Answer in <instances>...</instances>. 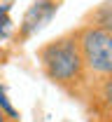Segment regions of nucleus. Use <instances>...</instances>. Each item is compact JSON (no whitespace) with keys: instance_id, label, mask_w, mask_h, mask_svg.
Listing matches in <instances>:
<instances>
[{"instance_id":"f257e3e1","label":"nucleus","mask_w":112,"mask_h":122,"mask_svg":"<svg viewBox=\"0 0 112 122\" xmlns=\"http://www.w3.org/2000/svg\"><path fill=\"white\" fill-rule=\"evenodd\" d=\"M35 56H37V63H40L45 77L56 89L68 94L70 99L84 101L91 77L86 73L75 30H68L63 35L45 42L42 47H37Z\"/></svg>"},{"instance_id":"f03ea898","label":"nucleus","mask_w":112,"mask_h":122,"mask_svg":"<svg viewBox=\"0 0 112 122\" xmlns=\"http://www.w3.org/2000/svg\"><path fill=\"white\" fill-rule=\"evenodd\" d=\"M75 35H77V45H80L89 77L98 80V77L110 75L112 73V30L82 24L75 28Z\"/></svg>"},{"instance_id":"7ed1b4c3","label":"nucleus","mask_w":112,"mask_h":122,"mask_svg":"<svg viewBox=\"0 0 112 122\" xmlns=\"http://www.w3.org/2000/svg\"><path fill=\"white\" fill-rule=\"evenodd\" d=\"M82 103L86 106L89 115L96 122L112 120V73L98 80H91Z\"/></svg>"},{"instance_id":"20e7f679","label":"nucleus","mask_w":112,"mask_h":122,"mask_svg":"<svg viewBox=\"0 0 112 122\" xmlns=\"http://www.w3.org/2000/svg\"><path fill=\"white\" fill-rule=\"evenodd\" d=\"M58 12V0H35L31 7L26 10V14L19 24V33H16V42H26L31 40L37 30H42L54 14Z\"/></svg>"},{"instance_id":"39448f33","label":"nucleus","mask_w":112,"mask_h":122,"mask_svg":"<svg viewBox=\"0 0 112 122\" xmlns=\"http://www.w3.org/2000/svg\"><path fill=\"white\" fill-rule=\"evenodd\" d=\"M86 26H98V28H105V30H112V0H105L100 2L98 7H94L89 14L84 16Z\"/></svg>"},{"instance_id":"423d86ee","label":"nucleus","mask_w":112,"mask_h":122,"mask_svg":"<svg viewBox=\"0 0 112 122\" xmlns=\"http://www.w3.org/2000/svg\"><path fill=\"white\" fill-rule=\"evenodd\" d=\"M9 7H12V5H2V7H0V40L9 38V33H12V19H9Z\"/></svg>"},{"instance_id":"0eeeda50","label":"nucleus","mask_w":112,"mask_h":122,"mask_svg":"<svg viewBox=\"0 0 112 122\" xmlns=\"http://www.w3.org/2000/svg\"><path fill=\"white\" fill-rule=\"evenodd\" d=\"M0 110H5L9 117H14V120L21 122V117H19V113H16V108L12 106V101L7 99V94H5V87H0Z\"/></svg>"},{"instance_id":"6e6552de","label":"nucleus","mask_w":112,"mask_h":122,"mask_svg":"<svg viewBox=\"0 0 112 122\" xmlns=\"http://www.w3.org/2000/svg\"><path fill=\"white\" fill-rule=\"evenodd\" d=\"M0 122H19V120H14V117H9L5 110H0Z\"/></svg>"},{"instance_id":"1a4fd4ad","label":"nucleus","mask_w":112,"mask_h":122,"mask_svg":"<svg viewBox=\"0 0 112 122\" xmlns=\"http://www.w3.org/2000/svg\"><path fill=\"white\" fill-rule=\"evenodd\" d=\"M7 59V52H5V49H2V47H0V63H2V61Z\"/></svg>"},{"instance_id":"9d476101","label":"nucleus","mask_w":112,"mask_h":122,"mask_svg":"<svg viewBox=\"0 0 112 122\" xmlns=\"http://www.w3.org/2000/svg\"><path fill=\"white\" fill-rule=\"evenodd\" d=\"M105 122H112V120H105Z\"/></svg>"}]
</instances>
